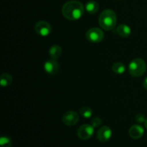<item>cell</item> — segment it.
I'll use <instances>...</instances> for the list:
<instances>
[{"instance_id":"1","label":"cell","mask_w":147,"mask_h":147,"mask_svg":"<svg viewBox=\"0 0 147 147\" xmlns=\"http://www.w3.org/2000/svg\"><path fill=\"white\" fill-rule=\"evenodd\" d=\"M63 15L67 20L76 21L82 17L84 13V7L80 1L72 0L67 1L62 7Z\"/></svg>"},{"instance_id":"2","label":"cell","mask_w":147,"mask_h":147,"mask_svg":"<svg viewBox=\"0 0 147 147\" xmlns=\"http://www.w3.org/2000/svg\"><path fill=\"white\" fill-rule=\"evenodd\" d=\"M99 24L106 31L112 30L116 27L117 17L114 11L112 9H105L99 16Z\"/></svg>"},{"instance_id":"3","label":"cell","mask_w":147,"mask_h":147,"mask_svg":"<svg viewBox=\"0 0 147 147\" xmlns=\"http://www.w3.org/2000/svg\"><path fill=\"white\" fill-rule=\"evenodd\" d=\"M146 64L143 59L136 58L131 61L129 65V72L133 77H140L146 72Z\"/></svg>"},{"instance_id":"4","label":"cell","mask_w":147,"mask_h":147,"mask_svg":"<svg viewBox=\"0 0 147 147\" xmlns=\"http://www.w3.org/2000/svg\"><path fill=\"white\" fill-rule=\"evenodd\" d=\"M86 39L92 43L100 42L104 38L103 32L98 27H93L89 29L86 34Z\"/></svg>"},{"instance_id":"5","label":"cell","mask_w":147,"mask_h":147,"mask_svg":"<svg viewBox=\"0 0 147 147\" xmlns=\"http://www.w3.org/2000/svg\"><path fill=\"white\" fill-rule=\"evenodd\" d=\"M78 136L81 140H88L93 136L94 134V127L92 125L83 124L78 129Z\"/></svg>"},{"instance_id":"6","label":"cell","mask_w":147,"mask_h":147,"mask_svg":"<svg viewBox=\"0 0 147 147\" xmlns=\"http://www.w3.org/2000/svg\"><path fill=\"white\" fill-rule=\"evenodd\" d=\"M36 33L42 37L49 35L52 31V27L48 22L45 21H39L34 25Z\"/></svg>"},{"instance_id":"7","label":"cell","mask_w":147,"mask_h":147,"mask_svg":"<svg viewBox=\"0 0 147 147\" xmlns=\"http://www.w3.org/2000/svg\"><path fill=\"white\" fill-rule=\"evenodd\" d=\"M79 121V115L76 111H70L64 113L63 116V122L68 126H75Z\"/></svg>"},{"instance_id":"8","label":"cell","mask_w":147,"mask_h":147,"mask_svg":"<svg viewBox=\"0 0 147 147\" xmlns=\"http://www.w3.org/2000/svg\"><path fill=\"white\" fill-rule=\"evenodd\" d=\"M112 131L110 127L107 126H104L100 128L97 133V138L99 142L104 143L108 142L111 138Z\"/></svg>"},{"instance_id":"9","label":"cell","mask_w":147,"mask_h":147,"mask_svg":"<svg viewBox=\"0 0 147 147\" xmlns=\"http://www.w3.org/2000/svg\"><path fill=\"white\" fill-rule=\"evenodd\" d=\"M59 63L54 59H51L46 61L44 64V69L45 72H47L50 75H55L58 72Z\"/></svg>"},{"instance_id":"10","label":"cell","mask_w":147,"mask_h":147,"mask_svg":"<svg viewBox=\"0 0 147 147\" xmlns=\"http://www.w3.org/2000/svg\"><path fill=\"white\" fill-rule=\"evenodd\" d=\"M129 136L134 139H139L143 136L144 134V130L143 127L140 125L135 124L131 126L129 131Z\"/></svg>"},{"instance_id":"11","label":"cell","mask_w":147,"mask_h":147,"mask_svg":"<svg viewBox=\"0 0 147 147\" xmlns=\"http://www.w3.org/2000/svg\"><path fill=\"white\" fill-rule=\"evenodd\" d=\"M116 32L120 37H123V38H126L131 34V29L129 25L121 24L116 28Z\"/></svg>"},{"instance_id":"12","label":"cell","mask_w":147,"mask_h":147,"mask_svg":"<svg viewBox=\"0 0 147 147\" xmlns=\"http://www.w3.org/2000/svg\"><path fill=\"white\" fill-rule=\"evenodd\" d=\"M86 11L90 14H94L98 11L99 5L96 1H88L85 6Z\"/></svg>"},{"instance_id":"13","label":"cell","mask_w":147,"mask_h":147,"mask_svg":"<svg viewBox=\"0 0 147 147\" xmlns=\"http://www.w3.org/2000/svg\"><path fill=\"white\" fill-rule=\"evenodd\" d=\"M49 53H50V55L52 57V59L57 60V59H58L61 56L62 49L57 45H53L50 48Z\"/></svg>"},{"instance_id":"14","label":"cell","mask_w":147,"mask_h":147,"mask_svg":"<svg viewBox=\"0 0 147 147\" xmlns=\"http://www.w3.org/2000/svg\"><path fill=\"white\" fill-rule=\"evenodd\" d=\"M12 82V76L9 73H3L0 78V83L2 87H7L9 86Z\"/></svg>"},{"instance_id":"15","label":"cell","mask_w":147,"mask_h":147,"mask_svg":"<svg viewBox=\"0 0 147 147\" xmlns=\"http://www.w3.org/2000/svg\"><path fill=\"white\" fill-rule=\"evenodd\" d=\"M112 70L113 73H116V74L121 75L124 73L125 70H126V67L121 62H116V63H113V66H112Z\"/></svg>"},{"instance_id":"16","label":"cell","mask_w":147,"mask_h":147,"mask_svg":"<svg viewBox=\"0 0 147 147\" xmlns=\"http://www.w3.org/2000/svg\"><path fill=\"white\" fill-rule=\"evenodd\" d=\"M79 113L83 117L86 118V119H90L93 114V110L90 107L85 106V107H82L79 110Z\"/></svg>"},{"instance_id":"17","label":"cell","mask_w":147,"mask_h":147,"mask_svg":"<svg viewBox=\"0 0 147 147\" xmlns=\"http://www.w3.org/2000/svg\"><path fill=\"white\" fill-rule=\"evenodd\" d=\"M12 142L8 136H1L0 139V147H11Z\"/></svg>"},{"instance_id":"18","label":"cell","mask_w":147,"mask_h":147,"mask_svg":"<svg viewBox=\"0 0 147 147\" xmlns=\"http://www.w3.org/2000/svg\"><path fill=\"white\" fill-rule=\"evenodd\" d=\"M101 123H102L101 119L98 117H95L91 120V125L94 128L99 127V126L101 125Z\"/></svg>"},{"instance_id":"19","label":"cell","mask_w":147,"mask_h":147,"mask_svg":"<svg viewBox=\"0 0 147 147\" xmlns=\"http://www.w3.org/2000/svg\"><path fill=\"white\" fill-rule=\"evenodd\" d=\"M136 121H138L139 123H143V122L146 121V119H145L144 115L142 114V113H139L138 115H136Z\"/></svg>"},{"instance_id":"20","label":"cell","mask_w":147,"mask_h":147,"mask_svg":"<svg viewBox=\"0 0 147 147\" xmlns=\"http://www.w3.org/2000/svg\"><path fill=\"white\" fill-rule=\"evenodd\" d=\"M143 85H144V88L147 90V78H145V80H144V83H143Z\"/></svg>"},{"instance_id":"21","label":"cell","mask_w":147,"mask_h":147,"mask_svg":"<svg viewBox=\"0 0 147 147\" xmlns=\"http://www.w3.org/2000/svg\"><path fill=\"white\" fill-rule=\"evenodd\" d=\"M145 127H146V129H147V119H146V121H145Z\"/></svg>"}]
</instances>
